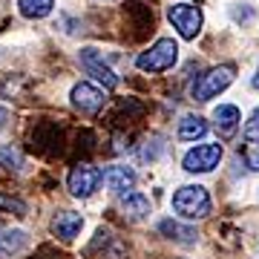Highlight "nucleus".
I'll list each match as a JSON object with an SVG mask.
<instances>
[{"label": "nucleus", "instance_id": "nucleus-1", "mask_svg": "<svg viewBox=\"0 0 259 259\" xmlns=\"http://www.w3.org/2000/svg\"><path fill=\"white\" fill-rule=\"evenodd\" d=\"M210 207V193L202 185H185L173 193V210L185 219H204Z\"/></svg>", "mask_w": 259, "mask_h": 259}, {"label": "nucleus", "instance_id": "nucleus-2", "mask_svg": "<svg viewBox=\"0 0 259 259\" xmlns=\"http://www.w3.org/2000/svg\"><path fill=\"white\" fill-rule=\"evenodd\" d=\"M176 61H179V44L173 37H161V40H156L147 52H141V55L136 58V66L144 69V72H164V69H170Z\"/></svg>", "mask_w": 259, "mask_h": 259}, {"label": "nucleus", "instance_id": "nucleus-3", "mask_svg": "<svg viewBox=\"0 0 259 259\" xmlns=\"http://www.w3.org/2000/svg\"><path fill=\"white\" fill-rule=\"evenodd\" d=\"M233 78H236V66L233 64L213 66V69H207V72L193 83V98L196 101H210V98H216L219 93H225V90L231 87Z\"/></svg>", "mask_w": 259, "mask_h": 259}, {"label": "nucleus", "instance_id": "nucleus-4", "mask_svg": "<svg viewBox=\"0 0 259 259\" xmlns=\"http://www.w3.org/2000/svg\"><path fill=\"white\" fill-rule=\"evenodd\" d=\"M167 18H170V23L179 29V35L185 40H193L202 32V12L193 3H173L167 9Z\"/></svg>", "mask_w": 259, "mask_h": 259}, {"label": "nucleus", "instance_id": "nucleus-5", "mask_svg": "<svg viewBox=\"0 0 259 259\" xmlns=\"http://www.w3.org/2000/svg\"><path fill=\"white\" fill-rule=\"evenodd\" d=\"M219 161H222V144H199V147L187 150L182 158L187 173H210Z\"/></svg>", "mask_w": 259, "mask_h": 259}, {"label": "nucleus", "instance_id": "nucleus-6", "mask_svg": "<svg viewBox=\"0 0 259 259\" xmlns=\"http://www.w3.org/2000/svg\"><path fill=\"white\" fill-rule=\"evenodd\" d=\"M66 185H69V193L72 196L87 199V196H93L98 190V185H101V170L93 164H78V167H72Z\"/></svg>", "mask_w": 259, "mask_h": 259}, {"label": "nucleus", "instance_id": "nucleus-7", "mask_svg": "<svg viewBox=\"0 0 259 259\" xmlns=\"http://www.w3.org/2000/svg\"><path fill=\"white\" fill-rule=\"evenodd\" d=\"M104 104H107L104 90H98V87H93V83H87V81L72 87V107L75 110L87 112V115H95V112L104 110Z\"/></svg>", "mask_w": 259, "mask_h": 259}, {"label": "nucleus", "instance_id": "nucleus-8", "mask_svg": "<svg viewBox=\"0 0 259 259\" xmlns=\"http://www.w3.org/2000/svg\"><path fill=\"white\" fill-rule=\"evenodd\" d=\"M81 66L90 75H95V78L107 87V90H115V87H118V75H115L110 66L104 64V58H101V52H98V49H93V47L81 49Z\"/></svg>", "mask_w": 259, "mask_h": 259}, {"label": "nucleus", "instance_id": "nucleus-9", "mask_svg": "<svg viewBox=\"0 0 259 259\" xmlns=\"http://www.w3.org/2000/svg\"><path fill=\"white\" fill-rule=\"evenodd\" d=\"M101 182H104V187L110 190V193H130L133 187H136V173L130 170V167H124V164H110L107 170L101 173Z\"/></svg>", "mask_w": 259, "mask_h": 259}, {"label": "nucleus", "instance_id": "nucleus-10", "mask_svg": "<svg viewBox=\"0 0 259 259\" xmlns=\"http://www.w3.org/2000/svg\"><path fill=\"white\" fill-rule=\"evenodd\" d=\"M83 228V216L81 213H75V210H61L55 213V219H52V233L55 236H61V239H75L78 233H81Z\"/></svg>", "mask_w": 259, "mask_h": 259}, {"label": "nucleus", "instance_id": "nucleus-11", "mask_svg": "<svg viewBox=\"0 0 259 259\" xmlns=\"http://www.w3.org/2000/svg\"><path fill=\"white\" fill-rule=\"evenodd\" d=\"M239 121H242L239 118V107H233V104H219V107L213 110V124H216V130H219L222 139H228V136L236 133Z\"/></svg>", "mask_w": 259, "mask_h": 259}, {"label": "nucleus", "instance_id": "nucleus-12", "mask_svg": "<svg viewBox=\"0 0 259 259\" xmlns=\"http://www.w3.org/2000/svg\"><path fill=\"white\" fill-rule=\"evenodd\" d=\"M121 213H124L127 219H133V222H141V219L150 216V199L144 193L130 190V193H124V199H121Z\"/></svg>", "mask_w": 259, "mask_h": 259}, {"label": "nucleus", "instance_id": "nucleus-13", "mask_svg": "<svg viewBox=\"0 0 259 259\" xmlns=\"http://www.w3.org/2000/svg\"><path fill=\"white\" fill-rule=\"evenodd\" d=\"M158 233H164L167 239L173 242H182V245H193L199 239V233L190 228V225H182L176 219H164V222H158Z\"/></svg>", "mask_w": 259, "mask_h": 259}, {"label": "nucleus", "instance_id": "nucleus-14", "mask_svg": "<svg viewBox=\"0 0 259 259\" xmlns=\"http://www.w3.org/2000/svg\"><path fill=\"white\" fill-rule=\"evenodd\" d=\"M204 133H207V121L202 115H185L179 121V139L182 141H196L202 139Z\"/></svg>", "mask_w": 259, "mask_h": 259}, {"label": "nucleus", "instance_id": "nucleus-15", "mask_svg": "<svg viewBox=\"0 0 259 259\" xmlns=\"http://www.w3.org/2000/svg\"><path fill=\"white\" fill-rule=\"evenodd\" d=\"M29 245V236L23 231H0V256H12Z\"/></svg>", "mask_w": 259, "mask_h": 259}, {"label": "nucleus", "instance_id": "nucleus-16", "mask_svg": "<svg viewBox=\"0 0 259 259\" xmlns=\"http://www.w3.org/2000/svg\"><path fill=\"white\" fill-rule=\"evenodd\" d=\"M20 6V15L23 18H47L49 12H52V6H55V0H18Z\"/></svg>", "mask_w": 259, "mask_h": 259}, {"label": "nucleus", "instance_id": "nucleus-17", "mask_svg": "<svg viewBox=\"0 0 259 259\" xmlns=\"http://www.w3.org/2000/svg\"><path fill=\"white\" fill-rule=\"evenodd\" d=\"M0 164L9 167V170H20V167H23V156H20V150L0 147Z\"/></svg>", "mask_w": 259, "mask_h": 259}, {"label": "nucleus", "instance_id": "nucleus-18", "mask_svg": "<svg viewBox=\"0 0 259 259\" xmlns=\"http://www.w3.org/2000/svg\"><path fill=\"white\" fill-rule=\"evenodd\" d=\"M245 139L250 144H259V110L250 112V118L245 121Z\"/></svg>", "mask_w": 259, "mask_h": 259}, {"label": "nucleus", "instance_id": "nucleus-19", "mask_svg": "<svg viewBox=\"0 0 259 259\" xmlns=\"http://www.w3.org/2000/svg\"><path fill=\"white\" fill-rule=\"evenodd\" d=\"M0 210H3V216H6V213H18V216H23V210H26V207H23V204L20 202H12V199H3V196H0Z\"/></svg>", "mask_w": 259, "mask_h": 259}, {"label": "nucleus", "instance_id": "nucleus-20", "mask_svg": "<svg viewBox=\"0 0 259 259\" xmlns=\"http://www.w3.org/2000/svg\"><path fill=\"white\" fill-rule=\"evenodd\" d=\"M245 164H248V170H253V173H259V150H253L248 158H245Z\"/></svg>", "mask_w": 259, "mask_h": 259}, {"label": "nucleus", "instance_id": "nucleus-21", "mask_svg": "<svg viewBox=\"0 0 259 259\" xmlns=\"http://www.w3.org/2000/svg\"><path fill=\"white\" fill-rule=\"evenodd\" d=\"M6 124H9V110H6V107H0V130L6 127Z\"/></svg>", "mask_w": 259, "mask_h": 259}, {"label": "nucleus", "instance_id": "nucleus-22", "mask_svg": "<svg viewBox=\"0 0 259 259\" xmlns=\"http://www.w3.org/2000/svg\"><path fill=\"white\" fill-rule=\"evenodd\" d=\"M250 83H253V90H259V69H256V75H253V81Z\"/></svg>", "mask_w": 259, "mask_h": 259}]
</instances>
